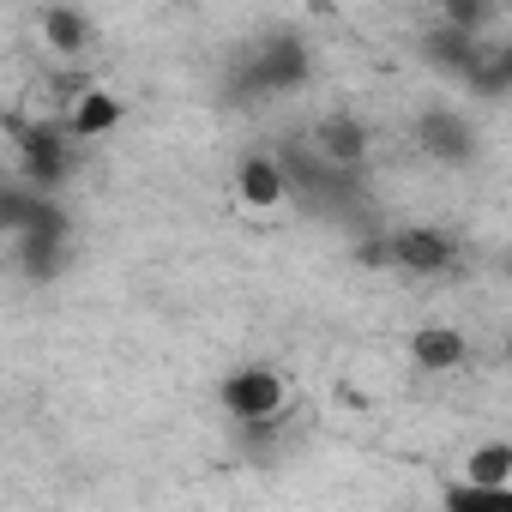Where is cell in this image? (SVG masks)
Masks as SVG:
<instances>
[{"label":"cell","instance_id":"cell-1","mask_svg":"<svg viewBox=\"0 0 512 512\" xmlns=\"http://www.w3.org/2000/svg\"><path fill=\"white\" fill-rule=\"evenodd\" d=\"M314 79V49L296 31H266L253 37L247 49L229 55L223 67V103L253 109V103H272V97H296Z\"/></svg>","mask_w":512,"mask_h":512},{"label":"cell","instance_id":"cell-2","mask_svg":"<svg viewBox=\"0 0 512 512\" xmlns=\"http://www.w3.org/2000/svg\"><path fill=\"white\" fill-rule=\"evenodd\" d=\"M0 127H7V139L19 145V181L31 187V193H67V181H73V133L61 127V121H25V115H0Z\"/></svg>","mask_w":512,"mask_h":512},{"label":"cell","instance_id":"cell-3","mask_svg":"<svg viewBox=\"0 0 512 512\" xmlns=\"http://www.w3.org/2000/svg\"><path fill=\"white\" fill-rule=\"evenodd\" d=\"M386 247H392L398 278H446L464 260V241L440 223H398V229H386Z\"/></svg>","mask_w":512,"mask_h":512},{"label":"cell","instance_id":"cell-4","mask_svg":"<svg viewBox=\"0 0 512 512\" xmlns=\"http://www.w3.org/2000/svg\"><path fill=\"white\" fill-rule=\"evenodd\" d=\"M229 422H284L290 410V380L272 362H241L223 386H217Z\"/></svg>","mask_w":512,"mask_h":512},{"label":"cell","instance_id":"cell-5","mask_svg":"<svg viewBox=\"0 0 512 512\" xmlns=\"http://www.w3.org/2000/svg\"><path fill=\"white\" fill-rule=\"evenodd\" d=\"M410 139H416V151L422 157H434L440 169H470L476 157H482V133L458 115V109H416V121H410Z\"/></svg>","mask_w":512,"mask_h":512},{"label":"cell","instance_id":"cell-6","mask_svg":"<svg viewBox=\"0 0 512 512\" xmlns=\"http://www.w3.org/2000/svg\"><path fill=\"white\" fill-rule=\"evenodd\" d=\"M308 145H314L326 163H338V169H368V157H374V127H368L362 115H350V109H326V115L308 127Z\"/></svg>","mask_w":512,"mask_h":512},{"label":"cell","instance_id":"cell-7","mask_svg":"<svg viewBox=\"0 0 512 512\" xmlns=\"http://www.w3.org/2000/svg\"><path fill=\"white\" fill-rule=\"evenodd\" d=\"M235 205L253 211V217H272L278 205H290V181H284L272 151H247L235 163Z\"/></svg>","mask_w":512,"mask_h":512},{"label":"cell","instance_id":"cell-8","mask_svg":"<svg viewBox=\"0 0 512 512\" xmlns=\"http://www.w3.org/2000/svg\"><path fill=\"white\" fill-rule=\"evenodd\" d=\"M37 31H43L49 55H61V61H85L91 43H97V19L85 7H73V0H49L43 19H37Z\"/></svg>","mask_w":512,"mask_h":512},{"label":"cell","instance_id":"cell-9","mask_svg":"<svg viewBox=\"0 0 512 512\" xmlns=\"http://www.w3.org/2000/svg\"><path fill=\"white\" fill-rule=\"evenodd\" d=\"M470 362H476V350H470V338L452 332V326H422V332L410 338V368H416V374H464Z\"/></svg>","mask_w":512,"mask_h":512},{"label":"cell","instance_id":"cell-10","mask_svg":"<svg viewBox=\"0 0 512 512\" xmlns=\"http://www.w3.org/2000/svg\"><path fill=\"white\" fill-rule=\"evenodd\" d=\"M416 49H422V61H428L434 73H446V79H464V73L476 67V55H482V37H476V31H458V25H440V19H434V25L422 31V43H416Z\"/></svg>","mask_w":512,"mask_h":512},{"label":"cell","instance_id":"cell-11","mask_svg":"<svg viewBox=\"0 0 512 512\" xmlns=\"http://www.w3.org/2000/svg\"><path fill=\"white\" fill-rule=\"evenodd\" d=\"M121 121H127V103H121L115 91H103V85L79 91V97L67 103V115H61V127H67L79 145H85V139H109Z\"/></svg>","mask_w":512,"mask_h":512},{"label":"cell","instance_id":"cell-12","mask_svg":"<svg viewBox=\"0 0 512 512\" xmlns=\"http://www.w3.org/2000/svg\"><path fill=\"white\" fill-rule=\"evenodd\" d=\"M464 91L482 97V103H506V91H512V49L506 43H482L476 67L464 73Z\"/></svg>","mask_w":512,"mask_h":512},{"label":"cell","instance_id":"cell-13","mask_svg":"<svg viewBox=\"0 0 512 512\" xmlns=\"http://www.w3.org/2000/svg\"><path fill=\"white\" fill-rule=\"evenodd\" d=\"M19 241V272L31 284H55L73 260V241H55V235H13Z\"/></svg>","mask_w":512,"mask_h":512},{"label":"cell","instance_id":"cell-14","mask_svg":"<svg viewBox=\"0 0 512 512\" xmlns=\"http://www.w3.org/2000/svg\"><path fill=\"white\" fill-rule=\"evenodd\" d=\"M464 482L512 494V440H482L476 452H464Z\"/></svg>","mask_w":512,"mask_h":512},{"label":"cell","instance_id":"cell-15","mask_svg":"<svg viewBox=\"0 0 512 512\" xmlns=\"http://www.w3.org/2000/svg\"><path fill=\"white\" fill-rule=\"evenodd\" d=\"M19 235H55V241H73V211L61 193H31V211H25V229Z\"/></svg>","mask_w":512,"mask_h":512},{"label":"cell","instance_id":"cell-16","mask_svg":"<svg viewBox=\"0 0 512 512\" xmlns=\"http://www.w3.org/2000/svg\"><path fill=\"white\" fill-rule=\"evenodd\" d=\"M434 13H440V25H458V31H476V37L500 19L494 0H434Z\"/></svg>","mask_w":512,"mask_h":512},{"label":"cell","instance_id":"cell-17","mask_svg":"<svg viewBox=\"0 0 512 512\" xmlns=\"http://www.w3.org/2000/svg\"><path fill=\"white\" fill-rule=\"evenodd\" d=\"M25 211H31V187L19 175H0V241H13L25 229Z\"/></svg>","mask_w":512,"mask_h":512},{"label":"cell","instance_id":"cell-18","mask_svg":"<svg viewBox=\"0 0 512 512\" xmlns=\"http://www.w3.org/2000/svg\"><path fill=\"white\" fill-rule=\"evenodd\" d=\"M350 260H356L362 272H392V247H386V229H374V223H368V235H356V247H350Z\"/></svg>","mask_w":512,"mask_h":512},{"label":"cell","instance_id":"cell-19","mask_svg":"<svg viewBox=\"0 0 512 512\" xmlns=\"http://www.w3.org/2000/svg\"><path fill=\"white\" fill-rule=\"evenodd\" d=\"M91 85H97V79H91L79 61H67V67L55 73V97H61V103H73V97H79V91H91Z\"/></svg>","mask_w":512,"mask_h":512}]
</instances>
